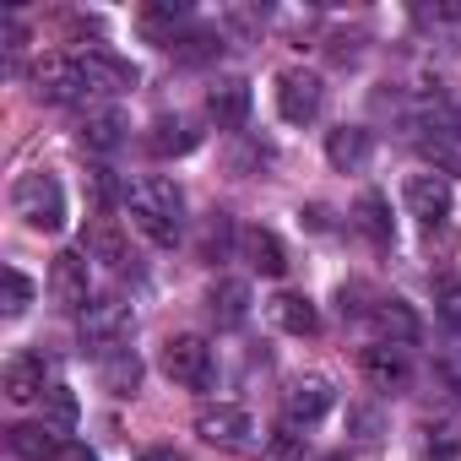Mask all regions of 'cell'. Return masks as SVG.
<instances>
[{"instance_id": "cell-22", "label": "cell", "mask_w": 461, "mask_h": 461, "mask_svg": "<svg viewBox=\"0 0 461 461\" xmlns=\"http://www.w3.org/2000/svg\"><path fill=\"white\" fill-rule=\"evenodd\" d=\"M353 222H358V234L375 240V245H391V240H396V228H391V201H385L380 190H364V195L353 201Z\"/></svg>"}, {"instance_id": "cell-6", "label": "cell", "mask_w": 461, "mask_h": 461, "mask_svg": "<svg viewBox=\"0 0 461 461\" xmlns=\"http://www.w3.org/2000/svg\"><path fill=\"white\" fill-rule=\"evenodd\" d=\"M321 104H326V82H321L315 71L288 66V71L277 77V109H283L288 125H310V120H321Z\"/></svg>"}, {"instance_id": "cell-36", "label": "cell", "mask_w": 461, "mask_h": 461, "mask_svg": "<svg viewBox=\"0 0 461 461\" xmlns=\"http://www.w3.org/2000/svg\"><path fill=\"white\" fill-rule=\"evenodd\" d=\"M87 190H93V201H98V206H109V201L120 195V185L109 179V168H93V174H87Z\"/></svg>"}, {"instance_id": "cell-39", "label": "cell", "mask_w": 461, "mask_h": 461, "mask_svg": "<svg viewBox=\"0 0 461 461\" xmlns=\"http://www.w3.org/2000/svg\"><path fill=\"white\" fill-rule=\"evenodd\" d=\"M141 461H185V456H179V450H147Z\"/></svg>"}, {"instance_id": "cell-16", "label": "cell", "mask_w": 461, "mask_h": 461, "mask_svg": "<svg viewBox=\"0 0 461 461\" xmlns=\"http://www.w3.org/2000/svg\"><path fill=\"white\" fill-rule=\"evenodd\" d=\"M206 310H212L217 331L245 326V321H250V283H240V277H217L212 294H206Z\"/></svg>"}, {"instance_id": "cell-7", "label": "cell", "mask_w": 461, "mask_h": 461, "mask_svg": "<svg viewBox=\"0 0 461 461\" xmlns=\"http://www.w3.org/2000/svg\"><path fill=\"white\" fill-rule=\"evenodd\" d=\"M407 212L418 217V222H445L450 217V206H456V190H450V174H439V168H423V174H412L407 179Z\"/></svg>"}, {"instance_id": "cell-34", "label": "cell", "mask_w": 461, "mask_h": 461, "mask_svg": "<svg viewBox=\"0 0 461 461\" xmlns=\"http://www.w3.org/2000/svg\"><path fill=\"white\" fill-rule=\"evenodd\" d=\"M434 364H439V375L461 391V337H445V348H439V358H434Z\"/></svg>"}, {"instance_id": "cell-37", "label": "cell", "mask_w": 461, "mask_h": 461, "mask_svg": "<svg viewBox=\"0 0 461 461\" xmlns=\"http://www.w3.org/2000/svg\"><path fill=\"white\" fill-rule=\"evenodd\" d=\"M0 33H6V50H12V55L28 44V28H23V17H6V23H0Z\"/></svg>"}, {"instance_id": "cell-21", "label": "cell", "mask_w": 461, "mask_h": 461, "mask_svg": "<svg viewBox=\"0 0 461 461\" xmlns=\"http://www.w3.org/2000/svg\"><path fill=\"white\" fill-rule=\"evenodd\" d=\"M82 147L98 152V158L120 152V147H125V114H120V109H93V114L82 120Z\"/></svg>"}, {"instance_id": "cell-30", "label": "cell", "mask_w": 461, "mask_h": 461, "mask_svg": "<svg viewBox=\"0 0 461 461\" xmlns=\"http://www.w3.org/2000/svg\"><path fill=\"white\" fill-rule=\"evenodd\" d=\"M228 250H234V222H228V212H212L201 228V261H222Z\"/></svg>"}, {"instance_id": "cell-13", "label": "cell", "mask_w": 461, "mask_h": 461, "mask_svg": "<svg viewBox=\"0 0 461 461\" xmlns=\"http://www.w3.org/2000/svg\"><path fill=\"white\" fill-rule=\"evenodd\" d=\"M66 434L60 429H50L44 418L39 423H17V429H6V450L17 456V461H60L66 456Z\"/></svg>"}, {"instance_id": "cell-15", "label": "cell", "mask_w": 461, "mask_h": 461, "mask_svg": "<svg viewBox=\"0 0 461 461\" xmlns=\"http://www.w3.org/2000/svg\"><path fill=\"white\" fill-rule=\"evenodd\" d=\"M201 147V131H195V120H185V114H158L152 125H147V152L152 158H185V152H195Z\"/></svg>"}, {"instance_id": "cell-12", "label": "cell", "mask_w": 461, "mask_h": 461, "mask_svg": "<svg viewBox=\"0 0 461 461\" xmlns=\"http://www.w3.org/2000/svg\"><path fill=\"white\" fill-rule=\"evenodd\" d=\"M250 82L245 77H222V82H212L206 87V120L217 125V131H240L245 120H250Z\"/></svg>"}, {"instance_id": "cell-8", "label": "cell", "mask_w": 461, "mask_h": 461, "mask_svg": "<svg viewBox=\"0 0 461 461\" xmlns=\"http://www.w3.org/2000/svg\"><path fill=\"white\" fill-rule=\"evenodd\" d=\"M50 294H55V304H66V310H77V315L93 304L87 250H60V256H55V267H50Z\"/></svg>"}, {"instance_id": "cell-26", "label": "cell", "mask_w": 461, "mask_h": 461, "mask_svg": "<svg viewBox=\"0 0 461 461\" xmlns=\"http://www.w3.org/2000/svg\"><path fill=\"white\" fill-rule=\"evenodd\" d=\"M245 256H250V267L261 277H283L288 272V250H283V240L272 234V228H250V234H245Z\"/></svg>"}, {"instance_id": "cell-31", "label": "cell", "mask_w": 461, "mask_h": 461, "mask_svg": "<svg viewBox=\"0 0 461 461\" xmlns=\"http://www.w3.org/2000/svg\"><path fill=\"white\" fill-rule=\"evenodd\" d=\"M28 304H33V283L17 272V267H6V299H0V310H6V321H17V315H28Z\"/></svg>"}, {"instance_id": "cell-38", "label": "cell", "mask_w": 461, "mask_h": 461, "mask_svg": "<svg viewBox=\"0 0 461 461\" xmlns=\"http://www.w3.org/2000/svg\"><path fill=\"white\" fill-rule=\"evenodd\" d=\"M60 461H98V456H93V450H82V445H66V456H60Z\"/></svg>"}, {"instance_id": "cell-27", "label": "cell", "mask_w": 461, "mask_h": 461, "mask_svg": "<svg viewBox=\"0 0 461 461\" xmlns=\"http://www.w3.org/2000/svg\"><path fill=\"white\" fill-rule=\"evenodd\" d=\"M222 50H228V33H222V28H190L168 55H174L179 66H206V60H217Z\"/></svg>"}, {"instance_id": "cell-32", "label": "cell", "mask_w": 461, "mask_h": 461, "mask_svg": "<svg viewBox=\"0 0 461 461\" xmlns=\"http://www.w3.org/2000/svg\"><path fill=\"white\" fill-rule=\"evenodd\" d=\"M429 456H434V461H456V456H461V423H456V418H445V423L429 429Z\"/></svg>"}, {"instance_id": "cell-10", "label": "cell", "mask_w": 461, "mask_h": 461, "mask_svg": "<svg viewBox=\"0 0 461 461\" xmlns=\"http://www.w3.org/2000/svg\"><path fill=\"white\" fill-rule=\"evenodd\" d=\"M195 434H201L206 445L240 450V445H250L256 423H250V412H245V407H228V402H217V407H201V412H195Z\"/></svg>"}, {"instance_id": "cell-33", "label": "cell", "mask_w": 461, "mask_h": 461, "mask_svg": "<svg viewBox=\"0 0 461 461\" xmlns=\"http://www.w3.org/2000/svg\"><path fill=\"white\" fill-rule=\"evenodd\" d=\"M445 337H461V288H439V304H434Z\"/></svg>"}, {"instance_id": "cell-5", "label": "cell", "mask_w": 461, "mask_h": 461, "mask_svg": "<svg viewBox=\"0 0 461 461\" xmlns=\"http://www.w3.org/2000/svg\"><path fill=\"white\" fill-rule=\"evenodd\" d=\"M131 337V304L125 299H93L87 310H82V348L87 353H114L120 342Z\"/></svg>"}, {"instance_id": "cell-9", "label": "cell", "mask_w": 461, "mask_h": 461, "mask_svg": "<svg viewBox=\"0 0 461 461\" xmlns=\"http://www.w3.org/2000/svg\"><path fill=\"white\" fill-rule=\"evenodd\" d=\"M358 369H364V380L375 385V391H407L412 385V358H407V348H396V342H369L364 353H358Z\"/></svg>"}, {"instance_id": "cell-20", "label": "cell", "mask_w": 461, "mask_h": 461, "mask_svg": "<svg viewBox=\"0 0 461 461\" xmlns=\"http://www.w3.org/2000/svg\"><path fill=\"white\" fill-rule=\"evenodd\" d=\"M185 23H190V6H185V0H158V6L141 12V33H147L152 44H163V50H174V44L185 39V33H179Z\"/></svg>"}, {"instance_id": "cell-29", "label": "cell", "mask_w": 461, "mask_h": 461, "mask_svg": "<svg viewBox=\"0 0 461 461\" xmlns=\"http://www.w3.org/2000/svg\"><path fill=\"white\" fill-rule=\"evenodd\" d=\"M261 461H304V429L283 423L261 439Z\"/></svg>"}, {"instance_id": "cell-2", "label": "cell", "mask_w": 461, "mask_h": 461, "mask_svg": "<svg viewBox=\"0 0 461 461\" xmlns=\"http://www.w3.org/2000/svg\"><path fill=\"white\" fill-rule=\"evenodd\" d=\"M12 206L28 228H39V234H60L66 228V190L55 174H23L17 190H12Z\"/></svg>"}, {"instance_id": "cell-1", "label": "cell", "mask_w": 461, "mask_h": 461, "mask_svg": "<svg viewBox=\"0 0 461 461\" xmlns=\"http://www.w3.org/2000/svg\"><path fill=\"white\" fill-rule=\"evenodd\" d=\"M125 206H131V222L141 228V234L152 245H174L179 240V228H185V195L174 179L163 174H141L125 185Z\"/></svg>"}, {"instance_id": "cell-28", "label": "cell", "mask_w": 461, "mask_h": 461, "mask_svg": "<svg viewBox=\"0 0 461 461\" xmlns=\"http://www.w3.org/2000/svg\"><path fill=\"white\" fill-rule=\"evenodd\" d=\"M77 418H82L77 391H71V385H50V391H44V423H50V429H60V434H71V429H77Z\"/></svg>"}, {"instance_id": "cell-14", "label": "cell", "mask_w": 461, "mask_h": 461, "mask_svg": "<svg viewBox=\"0 0 461 461\" xmlns=\"http://www.w3.org/2000/svg\"><path fill=\"white\" fill-rule=\"evenodd\" d=\"M369 158H375L369 125H337V131L326 136V163H331L337 174H358V168H369Z\"/></svg>"}, {"instance_id": "cell-24", "label": "cell", "mask_w": 461, "mask_h": 461, "mask_svg": "<svg viewBox=\"0 0 461 461\" xmlns=\"http://www.w3.org/2000/svg\"><path fill=\"white\" fill-rule=\"evenodd\" d=\"M98 385H104L109 396H131V391L141 385V358H136L131 348L104 353V358H98Z\"/></svg>"}, {"instance_id": "cell-17", "label": "cell", "mask_w": 461, "mask_h": 461, "mask_svg": "<svg viewBox=\"0 0 461 461\" xmlns=\"http://www.w3.org/2000/svg\"><path fill=\"white\" fill-rule=\"evenodd\" d=\"M0 385H6L12 402H39V396L50 391V364H44V353H17V358L6 364V375H0Z\"/></svg>"}, {"instance_id": "cell-19", "label": "cell", "mask_w": 461, "mask_h": 461, "mask_svg": "<svg viewBox=\"0 0 461 461\" xmlns=\"http://www.w3.org/2000/svg\"><path fill=\"white\" fill-rule=\"evenodd\" d=\"M82 66H87V87H93V93H131V87L141 82V71H136L131 60L109 55V50H93Z\"/></svg>"}, {"instance_id": "cell-3", "label": "cell", "mask_w": 461, "mask_h": 461, "mask_svg": "<svg viewBox=\"0 0 461 461\" xmlns=\"http://www.w3.org/2000/svg\"><path fill=\"white\" fill-rule=\"evenodd\" d=\"M158 364H163V375H168L174 385H190V391H206L212 375H217L206 337H190V331H185V337H168L163 353H158Z\"/></svg>"}, {"instance_id": "cell-18", "label": "cell", "mask_w": 461, "mask_h": 461, "mask_svg": "<svg viewBox=\"0 0 461 461\" xmlns=\"http://www.w3.org/2000/svg\"><path fill=\"white\" fill-rule=\"evenodd\" d=\"M82 250H87V261H104V267H125L131 261V240H125V228L114 217H93L87 222Z\"/></svg>"}, {"instance_id": "cell-40", "label": "cell", "mask_w": 461, "mask_h": 461, "mask_svg": "<svg viewBox=\"0 0 461 461\" xmlns=\"http://www.w3.org/2000/svg\"><path fill=\"white\" fill-rule=\"evenodd\" d=\"M321 461H348V456H321Z\"/></svg>"}, {"instance_id": "cell-4", "label": "cell", "mask_w": 461, "mask_h": 461, "mask_svg": "<svg viewBox=\"0 0 461 461\" xmlns=\"http://www.w3.org/2000/svg\"><path fill=\"white\" fill-rule=\"evenodd\" d=\"M33 93H39L44 104H55V109L82 104V98H93V87H87V66L71 60V55H50V60L33 66Z\"/></svg>"}, {"instance_id": "cell-35", "label": "cell", "mask_w": 461, "mask_h": 461, "mask_svg": "<svg viewBox=\"0 0 461 461\" xmlns=\"http://www.w3.org/2000/svg\"><path fill=\"white\" fill-rule=\"evenodd\" d=\"M348 429H353L358 439H380V412H369V407H353V412H348Z\"/></svg>"}, {"instance_id": "cell-11", "label": "cell", "mask_w": 461, "mask_h": 461, "mask_svg": "<svg viewBox=\"0 0 461 461\" xmlns=\"http://www.w3.org/2000/svg\"><path fill=\"white\" fill-rule=\"evenodd\" d=\"M331 402H337L331 380H321V375H304V380H294V385H288V396H283V423H294V429H310V423H321V418L331 412Z\"/></svg>"}, {"instance_id": "cell-25", "label": "cell", "mask_w": 461, "mask_h": 461, "mask_svg": "<svg viewBox=\"0 0 461 461\" xmlns=\"http://www.w3.org/2000/svg\"><path fill=\"white\" fill-rule=\"evenodd\" d=\"M272 321H277L288 337H315V331H321V310H315L304 294H277V299H272Z\"/></svg>"}, {"instance_id": "cell-23", "label": "cell", "mask_w": 461, "mask_h": 461, "mask_svg": "<svg viewBox=\"0 0 461 461\" xmlns=\"http://www.w3.org/2000/svg\"><path fill=\"white\" fill-rule=\"evenodd\" d=\"M369 321H375L380 342H396V348H412V342H418V315H412L402 299H380Z\"/></svg>"}]
</instances>
